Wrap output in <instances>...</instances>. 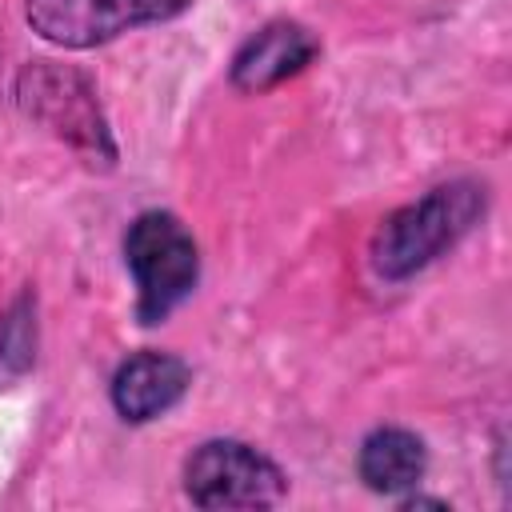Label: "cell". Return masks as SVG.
Here are the masks:
<instances>
[{
    "instance_id": "2",
    "label": "cell",
    "mask_w": 512,
    "mask_h": 512,
    "mask_svg": "<svg viewBox=\"0 0 512 512\" xmlns=\"http://www.w3.org/2000/svg\"><path fill=\"white\" fill-rule=\"evenodd\" d=\"M124 264L136 280V320L164 324L200 280V248L180 216L164 208L140 212L124 232Z\"/></svg>"
},
{
    "instance_id": "8",
    "label": "cell",
    "mask_w": 512,
    "mask_h": 512,
    "mask_svg": "<svg viewBox=\"0 0 512 512\" xmlns=\"http://www.w3.org/2000/svg\"><path fill=\"white\" fill-rule=\"evenodd\" d=\"M356 472H360L364 488H372L380 496H404L424 480L428 448L416 432H408L400 424H380L360 440Z\"/></svg>"
},
{
    "instance_id": "3",
    "label": "cell",
    "mask_w": 512,
    "mask_h": 512,
    "mask_svg": "<svg viewBox=\"0 0 512 512\" xmlns=\"http://www.w3.org/2000/svg\"><path fill=\"white\" fill-rule=\"evenodd\" d=\"M12 92H16L20 112L32 124H40L44 132L76 148L88 164L108 168L116 160V144H112L108 120L100 108V92L80 68L56 64V60H32L20 68Z\"/></svg>"
},
{
    "instance_id": "6",
    "label": "cell",
    "mask_w": 512,
    "mask_h": 512,
    "mask_svg": "<svg viewBox=\"0 0 512 512\" xmlns=\"http://www.w3.org/2000/svg\"><path fill=\"white\" fill-rule=\"evenodd\" d=\"M320 56V40L308 24L300 20H268L264 28H256L232 56L228 80L236 92L260 96L272 92L276 84L300 76L312 60Z\"/></svg>"
},
{
    "instance_id": "1",
    "label": "cell",
    "mask_w": 512,
    "mask_h": 512,
    "mask_svg": "<svg viewBox=\"0 0 512 512\" xmlns=\"http://www.w3.org/2000/svg\"><path fill=\"white\" fill-rule=\"evenodd\" d=\"M488 188L476 180H452L380 220L368 244V264L380 280H408L456 248L484 216Z\"/></svg>"
},
{
    "instance_id": "9",
    "label": "cell",
    "mask_w": 512,
    "mask_h": 512,
    "mask_svg": "<svg viewBox=\"0 0 512 512\" xmlns=\"http://www.w3.org/2000/svg\"><path fill=\"white\" fill-rule=\"evenodd\" d=\"M0 360L12 372L32 368L36 360V296L32 292H20L0 316Z\"/></svg>"
},
{
    "instance_id": "10",
    "label": "cell",
    "mask_w": 512,
    "mask_h": 512,
    "mask_svg": "<svg viewBox=\"0 0 512 512\" xmlns=\"http://www.w3.org/2000/svg\"><path fill=\"white\" fill-rule=\"evenodd\" d=\"M400 508H448L444 500H432V496H404Z\"/></svg>"
},
{
    "instance_id": "4",
    "label": "cell",
    "mask_w": 512,
    "mask_h": 512,
    "mask_svg": "<svg viewBox=\"0 0 512 512\" xmlns=\"http://www.w3.org/2000/svg\"><path fill=\"white\" fill-rule=\"evenodd\" d=\"M184 496L196 508H276L288 496L284 468L244 440H204L184 460Z\"/></svg>"
},
{
    "instance_id": "5",
    "label": "cell",
    "mask_w": 512,
    "mask_h": 512,
    "mask_svg": "<svg viewBox=\"0 0 512 512\" xmlns=\"http://www.w3.org/2000/svg\"><path fill=\"white\" fill-rule=\"evenodd\" d=\"M192 0H24L28 28L56 48H96L132 28L176 20Z\"/></svg>"
},
{
    "instance_id": "7",
    "label": "cell",
    "mask_w": 512,
    "mask_h": 512,
    "mask_svg": "<svg viewBox=\"0 0 512 512\" xmlns=\"http://www.w3.org/2000/svg\"><path fill=\"white\" fill-rule=\"evenodd\" d=\"M192 384V368L176 356V352H132L128 360H120V368L112 372V408L120 420L128 424H148L156 416H164L168 408H176L184 400Z\"/></svg>"
}]
</instances>
